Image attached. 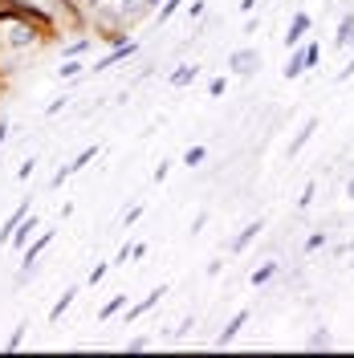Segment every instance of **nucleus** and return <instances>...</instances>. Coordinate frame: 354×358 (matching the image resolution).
Returning a JSON list of instances; mask_svg holds the SVG:
<instances>
[{
	"mask_svg": "<svg viewBox=\"0 0 354 358\" xmlns=\"http://www.w3.org/2000/svg\"><path fill=\"white\" fill-rule=\"evenodd\" d=\"M318 53H322L318 45H302V49H293V57L285 62V78H289V82H293V78H302V73L318 62Z\"/></svg>",
	"mask_w": 354,
	"mask_h": 358,
	"instance_id": "f257e3e1",
	"label": "nucleus"
},
{
	"mask_svg": "<svg viewBox=\"0 0 354 358\" xmlns=\"http://www.w3.org/2000/svg\"><path fill=\"white\" fill-rule=\"evenodd\" d=\"M310 29H313V17H310V13H297V17H293V24H289V33H285V45H289V49H297V45H302V37H306Z\"/></svg>",
	"mask_w": 354,
	"mask_h": 358,
	"instance_id": "f03ea898",
	"label": "nucleus"
},
{
	"mask_svg": "<svg viewBox=\"0 0 354 358\" xmlns=\"http://www.w3.org/2000/svg\"><path fill=\"white\" fill-rule=\"evenodd\" d=\"M228 66L236 69V73H253V69L261 66V53H257V49H236V53L228 57Z\"/></svg>",
	"mask_w": 354,
	"mask_h": 358,
	"instance_id": "7ed1b4c3",
	"label": "nucleus"
},
{
	"mask_svg": "<svg viewBox=\"0 0 354 358\" xmlns=\"http://www.w3.org/2000/svg\"><path fill=\"white\" fill-rule=\"evenodd\" d=\"M244 322H248V310H236V313H232V322H228L220 334H216V346H228V342L244 330Z\"/></svg>",
	"mask_w": 354,
	"mask_h": 358,
	"instance_id": "20e7f679",
	"label": "nucleus"
},
{
	"mask_svg": "<svg viewBox=\"0 0 354 358\" xmlns=\"http://www.w3.org/2000/svg\"><path fill=\"white\" fill-rule=\"evenodd\" d=\"M261 232H265V220H253V224H244V228H241V236L232 241V252H244V248L253 245V241H257Z\"/></svg>",
	"mask_w": 354,
	"mask_h": 358,
	"instance_id": "39448f33",
	"label": "nucleus"
},
{
	"mask_svg": "<svg viewBox=\"0 0 354 358\" xmlns=\"http://www.w3.org/2000/svg\"><path fill=\"white\" fill-rule=\"evenodd\" d=\"M159 297H167V285H159V289L147 293V297H143V301H139V306H134L131 313H127V322H139V317H143L147 310H155V306H159Z\"/></svg>",
	"mask_w": 354,
	"mask_h": 358,
	"instance_id": "423d86ee",
	"label": "nucleus"
},
{
	"mask_svg": "<svg viewBox=\"0 0 354 358\" xmlns=\"http://www.w3.org/2000/svg\"><path fill=\"white\" fill-rule=\"evenodd\" d=\"M313 131H318V118H306V122H302V131L293 134V143H289V159H293L297 151H302V147H306V143H310Z\"/></svg>",
	"mask_w": 354,
	"mask_h": 358,
	"instance_id": "0eeeda50",
	"label": "nucleus"
},
{
	"mask_svg": "<svg viewBox=\"0 0 354 358\" xmlns=\"http://www.w3.org/2000/svg\"><path fill=\"white\" fill-rule=\"evenodd\" d=\"M33 41H37V33H33L29 24H13V29H8V45H13V49H24V45H33Z\"/></svg>",
	"mask_w": 354,
	"mask_h": 358,
	"instance_id": "6e6552de",
	"label": "nucleus"
},
{
	"mask_svg": "<svg viewBox=\"0 0 354 358\" xmlns=\"http://www.w3.org/2000/svg\"><path fill=\"white\" fill-rule=\"evenodd\" d=\"M49 241H53V232H41V236H37L33 245L24 248V268H33V265H37V257H41L45 248H49Z\"/></svg>",
	"mask_w": 354,
	"mask_h": 358,
	"instance_id": "1a4fd4ad",
	"label": "nucleus"
},
{
	"mask_svg": "<svg viewBox=\"0 0 354 358\" xmlns=\"http://www.w3.org/2000/svg\"><path fill=\"white\" fill-rule=\"evenodd\" d=\"M334 45H338V49H351V45H354V13H346V17H342V24H338V37H334Z\"/></svg>",
	"mask_w": 354,
	"mask_h": 358,
	"instance_id": "9d476101",
	"label": "nucleus"
},
{
	"mask_svg": "<svg viewBox=\"0 0 354 358\" xmlns=\"http://www.w3.org/2000/svg\"><path fill=\"white\" fill-rule=\"evenodd\" d=\"M33 232H37V216H29V220H21V224H17V232L8 236V245H13V248H21L24 241L33 236Z\"/></svg>",
	"mask_w": 354,
	"mask_h": 358,
	"instance_id": "9b49d317",
	"label": "nucleus"
},
{
	"mask_svg": "<svg viewBox=\"0 0 354 358\" xmlns=\"http://www.w3.org/2000/svg\"><path fill=\"white\" fill-rule=\"evenodd\" d=\"M147 8H151V0H122V4H118V13H122L127 21H139Z\"/></svg>",
	"mask_w": 354,
	"mask_h": 358,
	"instance_id": "f8f14e48",
	"label": "nucleus"
},
{
	"mask_svg": "<svg viewBox=\"0 0 354 358\" xmlns=\"http://www.w3.org/2000/svg\"><path fill=\"white\" fill-rule=\"evenodd\" d=\"M131 53H134V45H131V41H127V45H118V49H114V53H106V57H102V62H98L94 69H111L114 62H127Z\"/></svg>",
	"mask_w": 354,
	"mask_h": 358,
	"instance_id": "ddd939ff",
	"label": "nucleus"
},
{
	"mask_svg": "<svg viewBox=\"0 0 354 358\" xmlns=\"http://www.w3.org/2000/svg\"><path fill=\"white\" fill-rule=\"evenodd\" d=\"M24 216H29V203H21V208H17V212H13V216H8V220H4V228H0V236H4V241H8V236H13V232H17V224H21Z\"/></svg>",
	"mask_w": 354,
	"mask_h": 358,
	"instance_id": "4468645a",
	"label": "nucleus"
},
{
	"mask_svg": "<svg viewBox=\"0 0 354 358\" xmlns=\"http://www.w3.org/2000/svg\"><path fill=\"white\" fill-rule=\"evenodd\" d=\"M199 78V66H179L176 73H171V86H187V82H196Z\"/></svg>",
	"mask_w": 354,
	"mask_h": 358,
	"instance_id": "2eb2a0df",
	"label": "nucleus"
},
{
	"mask_svg": "<svg viewBox=\"0 0 354 358\" xmlns=\"http://www.w3.org/2000/svg\"><path fill=\"white\" fill-rule=\"evenodd\" d=\"M73 297H78V289H66V293H62V297H57V306L49 310V322H57V317H62V313L73 306Z\"/></svg>",
	"mask_w": 354,
	"mask_h": 358,
	"instance_id": "dca6fc26",
	"label": "nucleus"
},
{
	"mask_svg": "<svg viewBox=\"0 0 354 358\" xmlns=\"http://www.w3.org/2000/svg\"><path fill=\"white\" fill-rule=\"evenodd\" d=\"M269 277H277V261H269V265L253 268V285H265Z\"/></svg>",
	"mask_w": 354,
	"mask_h": 358,
	"instance_id": "f3484780",
	"label": "nucleus"
},
{
	"mask_svg": "<svg viewBox=\"0 0 354 358\" xmlns=\"http://www.w3.org/2000/svg\"><path fill=\"white\" fill-rule=\"evenodd\" d=\"M306 350H330V334H326V330L310 334V338H306Z\"/></svg>",
	"mask_w": 354,
	"mask_h": 358,
	"instance_id": "a211bd4d",
	"label": "nucleus"
},
{
	"mask_svg": "<svg viewBox=\"0 0 354 358\" xmlns=\"http://www.w3.org/2000/svg\"><path fill=\"white\" fill-rule=\"evenodd\" d=\"M122 301H127V297H122V293H118V297H111V301H106V306H102V322H106V317H114V313L122 310Z\"/></svg>",
	"mask_w": 354,
	"mask_h": 358,
	"instance_id": "6ab92c4d",
	"label": "nucleus"
},
{
	"mask_svg": "<svg viewBox=\"0 0 354 358\" xmlns=\"http://www.w3.org/2000/svg\"><path fill=\"white\" fill-rule=\"evenodd\" d=\"M204 155H208L204 147H187V155H183V163H187V167H196V163H204Z\"/></svg>",
	"mask_w": 354,
	"mask_h": 358,
	"instance_id": "aec40b11",
	"label": "nucleus"
},
{
	"mask_svg": "<svg viewBox=\"0 0 354 358\" xmlns=\"http://www.w3.org/2000/svg\"><path fill=\"white\" fill-rule=\"evenodd\" d=\"M351 78H354V57H351L342 69H338V78H334V82H351Z\"/></svg>",
	"mask_w": 354,
	"mask_h": 358,
	"instance_id": "412c9836",
	"label": "nucleus"
},
{
	"mask_svg": "<svg viewBox=\"0 0 354 358\" xmlns=\"http://www.w3.org/2000/svg\"><path fill=\"white\" fill-rule=\"evenodd\" d=\"M179 4H183V0H167V4H163V8H159V21H167V17H171V13H176Z\"/></svg>",
	"mask_w": 354,
	"mask_h": 358,
	"instance_id": "4be33fe9",
	"label": "nucleus"
},
{
	"mask_svg": "<svg viewBox=\"0 0 354 358\" xmlns=\"http://www.w3.org/2000/svg\"><path fill=\"white\" fill-rule=\"evenodd\" d=\"M57 73H62V78H78V73H82V66H78V62H66Z\"/></svg>",
	"mask_w": 354,
	"mask_h": 358,
	"instance_id": "5701e85b",
	"label": "nucleus"
},
{
	"mask_svg": "<svg viewBox=\"0 0 354 358\" xmlns=\"http://www.w3.org/2000/svg\"><path fill=\"white\" fill-rule=\"evenodd\" d=\"M313 203V183H306V187H302V200H297V208H310Z\"/></svg>",
	"mask_w": 354,
	"mask_h": 358,
	"instance_id": "b1692460",
	"label": "nucleus"
},
{
	"mask_svg": "<svg viewBox=\"0 0 354 358\" xmlns=\"http://www.w3.org/2000/svg\"><path fill=\"white\" fill-rule=\"evenodd\" d=\"M322 245H326V232H313L310 241H306V248H310V252H313V248H322Z\"/></svg>",
	"mask_w": 354,
	"mask_h": 358,
	"instance_id": "393cba45",
	"label": "nucleus"
},
{
	"mask_svg": "<svg viewBox=\"0 0 354 358\" xmlns=\"http://www.w3.org/2000/svg\"><path fill=\"white\" fill-rule=\"evenodd\" d=\"M102 277H106V265H94V268H90V285H98Z\"/></svg>",
	"mask_w": 354,
	"mask_h": 358,
	"instance_id": "a878e982",
	"label": "nucleus"
},
{
	"mask_svg": "<svg viewBox=\"0 0 354 358\" xmlns=\"http://www.w3.org/2000/svg\"><path fill=\"white\" fill-rule=\"evenodd\" d=\"M21 338H24V326H17V330H13V338H8V350H17V346H21Z\"/></svg>",
	"mask_w": 354,
	"mask_h": 358,
	"instance_id": "bb28decb",
	"label": "nucleus"
},
{
	"mask_svg": "<svg viewBox=\"0 0 354 358\" xmlns=\"http://www.w3.org/2000/svg\"><path fill=\"white\" fill-rule=\"evenodd\" d=\"M346 200H351V203H354V176H351V179H346Z\"/></svg>",
	"mask_w": 354,
	"mask_h": 358,
	"instance_id": "cd10ccee",
	"label": "nucleus"
},
{
	"mask_svg": "<svg viewBox=\"0 0 354 358\" xmlns=\"http://www.w3.org/2000/svg\"><path fill=\"white\" fill-rule=\"evenodd\" d=\"M257 8V0H241V13H253Z\"/></svg>",
	"mask_w": 354,
	"mask_h": 358,
	"instance_id": "c85d7f7f",
	"label": "nucleus"
},
{
	"mask_svg": "<svg viewBox=\"0 0 354 358\" xmlns=\"http://www.w3.org/2000/svg\"><path fill=\"white\" fill-rule=\"evenodd\" d=\"M4 134H8V122H0V143H4Z\"/></svg>",
	"mask_w": 354,
	"mask_h": 358,
	"instance_id": "c756f323",
	"label": "nucleus"
}]
</instances>
